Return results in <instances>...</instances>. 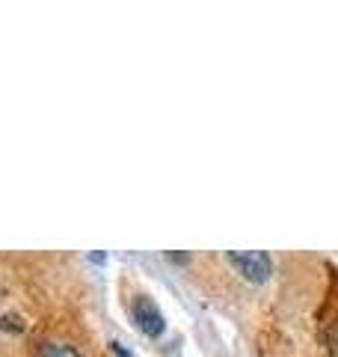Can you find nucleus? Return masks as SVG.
Masks as SVG:
<instances>
[{
	"instance_id": "1",
	"label": "nucleus",
	"mask_w": 338,
	"mask_h": 357,
	"mask_svg": "<svg viewBox=\"0 0 338 357\" xmlns=\"http://www.w3.org/2000/svg\"><path fill=\"white\" fill-rule=\"evenodd\" d=\"M225 262H229L234 271H238L246 283H267L270 274H273V259L264 250H229L225 253Z\"/></svg>"
},
{
	"instance_id": "2",
	"label": "nucleus",
	"mask_w": 338,
	"mask_h": 357,
	"mask_svg": "<svg viewBox=\"0 0 338 357\" xmlns=\"http://www.w3.org/2000/svg\"><path fill=\"white\" fill-rule=\"evenodd\" d=\"M321 340L326 345V354L338 357V271H332L326 304L321 310Z\"/></svg>"
},
{
	"instance_id": "3",
	"label": "nucleus",
	"mask_w": 338,
	"mask_h": 357,
	"mask_svg": "<svg viewBox=\"0 0 338 357\" xmlns=\"http://www.w3.org/2000/svg\"><path fill=\"white\" fill-rule=\"evenodd\" d=\"M131 316L137 321V328L145 333V337H161L166 321H163V312L157 310V304L149 295H134L131 301Z\"/></svg>"
},
{
	"instance_id": "4",
	"label": "nucleus",
	"mask_w": 338,
	"mask_h": 357,
	"mask_svg": "<svg viewBox=\"0 0 338 357\" xmlns=\"http://www.w3.org/2000/svg\"><path fill=\"white\" fill-rule=\"evenodd\" d=\"M33 354H36V357H83L81 351L74 349V345L60 342V340H42Z\"/></svg>"
}]
</instances>
